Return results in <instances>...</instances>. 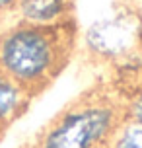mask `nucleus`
Listing matches in <instances>:
<instances>
[{"instance_id": "20e7f679", "label": "nucleus", "mask_w": 142, "mask_h": 148, "mask_svg": "<svg viewBox=\"0 0 142 148\" xmlns=\"http://www.w3.org/2000/svg\"><path fill=\"white\" fill-rule=\"evenodd\" d=\"M14 20L33 25H62L74 20V0H18Z\"/></svg>"}, {"instance_id": "7ed1b4c3", "label": "nucleus", "mask_w": 142, "mask_h": 148, "mask_svg": "<svg viewBox=\"0 0 142 148\" xmlns=\"http://www.w3.org/2000/svg\"><path fill=\"white\" fill-rule=\"evenodd\" d=\"M84 53L101 64H119L142 51V16L130 6L115 8L80 33Z\"/></svg>"}, {"instance_id": "f257e3e1", "label": "nucleus", "mask_w": 142, "mask_h": 148, "mask_svg": "<svg viewBox=\"0 0 142 148\" xmlns=\"http://www.w3.org/2000/svg\"><path fill=\"white\" fill-rule=\"evenodd\" d=\"M76 43L74 20L53 27L6 20L0 23V70L37 97L66 68Z\"/></svg>"}, {"instance_id": "423d86ee", "label": "nucleus", "mask_w": 142, "mask_h": 148, "mask_svg": "<svg viewBox=\"0 0 142 148\" xmlns=\"http://www.w3.org/2000/svg\"><path fill=\"white\" fill-rule=\"evenodd\" d=\"M105 148H142V123L121 117Z\"/></svg>"}, {"instance_id": "0eeeda50", "label": "nucleus", "mask_w": 142, "mask_h": 148, "mask_svg": "<svg viewBox=\"0 0 142 148\" xmlns=\"http://www.w3.org/2000/svg\"><path fill=\"white\" fill-rule=\"evenodd\" d=\"M123 117L134 123H142V86H136L128 92V96L121 101Z\"/></svg>"}, {"instance_id": "6e6552de", "label": "nucleus", "mask_w": 142, "mask_h": 148, "mask_svg": "<svg viewBox=\"0 0 142 148\" xmlns=\"http://www.w3.org/2000/svg\"><path fill=\"white\" fill-rule=\"evenodd\" d=\"M18 0H0V23L14 18V10Z\"/></svg>"}, {"instance_id": "39448f33", "label": "nucleus", "mask_w": 142, "mask_h": 148, "mask_svg": "<svg viewBox=\"0 0 142 148\" xmlns=\"http://www.w3.org/2000/svg\"><path fill=\"white\" fill-rule=\"evenodd\" d=\"M35 97L27 90L20 86L14 78L0 70V123L10 127L18 119H22L31 107Z\"/></svg>"}, {"instance_id": "1a4fd4ad", "label": "nucleus", "mask_w": 142, "mask_h": 148, "mask_svg": "<svg viewBox=\"0 0 142 148\" xmlns=\"http://www.w3.org/2000/svg\"><path fill=\"white\" fill-rule=\"evenodd\" d=\"M6 131H8V127H6V125H2V123H0V142L4 140V136H6Z\"/></svg>"}, {"instance_id": "f03ea898", "label": "nucleus", "mask_w": 142, "mask_h": 148, "mask_svg": "<svg viewBox=\"0 0 142 148\" xmlns=\"http://www.w3.org/2000/svg\"><path fill=\"white\" fill-rule=\"evenodd\" d=\"M121 117V101L115 96L90 92L43 129L35 148H105Z\"/></svg>"}]
</instances>
